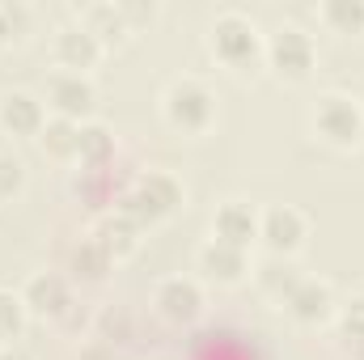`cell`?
I'll use <instances>...</instances> for the list:
<instances>
[{"instance_id":"6da1fadb","label":"cell","mask_w":364,"mask_h":360,"mask_svg":"<svg viewBox=\"0 0 364 360\" xmlns=\"http://www.w3.org/2000/svg\"><path fill=\"white\" fill-rule=\"evenodd\" d=\"M263 43H267V34L242 9H220L208 21V51L233 73H255L263 64Z\"/></svg>"},{"instance_id":"7a4b0ae2","label":"cell","mask_w":364,"mask_h":360,"mask_svg":"<svg viewBox=\"0 0 364 360\" xmlns=\"http://www.w3.org/2000/svg\"><path fill=\"white\" fill-rule=\"evenodd\" d=\"M161 119L182 136H203L216 123V93L203 77L178 73L161 85Z\"/></svg>"},{"instance_id":"3957f363","label":"cell","mask_w":364,"mask_h":360,"mask_svg":"<svg viewBox=\"0 0 364 360\" xmlns=\"http://www.w3.org/2000/svg\"><path fill=\"white\" fill-rule=\"evenodd\" d=\"M314 136H318L322 144L339 149V153L356 149V144L364 140V110H360V102H356L352 93H343V90L318 93V102H314Z\"/></svg>"},{"instance_id":"277c9868","label":"cell","mask_w":364,"mask_h":360,"mask_svg":"<svg viewBox=\"0 0 364 360\" xmlns=\"http://www.w3.org/2000/svg\"><path fill=\"white\" fill-rule=\"evenodd\" d=\"M263 64L272 68L279 81L301 85V81H309V73L318 64V47H314V38L301 26L284 21V26H275L272 34H267V43H263Z\"/></svg>"},{"instance_id":"5b68a950","label":"cell","mask_w":364,"mask_h":360,"mask_svg":"<svg viewBox=\"0 0 364 360\" xmlns=\"http://www.w3.org/2000/svg\"><path fill=\"white\" fill-rule=\"evenodd\" d=\"M43 97H47L51 115H64V119H73V123H90L93 106H97V85H93V77H85V73H64V68H55V73L43 81Z\"/></svg>"},{"instance_id":"8992f818","label":"cell","mask_w":364,"mask_h":360,"mask_svg":"<svg viewBox=\"0 0 364 360\" xmlns=\"http://www.w3.org/2000/svg\"><path fill=\"white\" fill-rule=\"evenodd\" d=\"M309 238V216L296 208V203H267L259 212V242L272 250V255H284L292 259Z\"/></svg>"},{"instance_id":"52a82bcc","label":"cell","mask_w":364,"mask_h":360,"mask_svg":"<svg viewBox=\"0 0 364 360\" xmlns=\"http://www.w3.org/2000/svg\"><path fill=\"white\" fill-rule=\"evenodd\" d=\"M284 314H288L296 327H326V322L339 314L335 284L322 280V275H301V284L284 297Z\"/></svg>"},{"instance_id":"ba28073f","label":"cell","mask_w":364,"mask_h":360,"mask_svg":"<svg viewBox=\"0 0 364 360\" xmlns=\"http://www.w3.org/2000/svg\"><path fill=\"white\" fill-rule=\"evenodd\" d=\"M153 309L166 322H174V327L195 322L203 314V288H199V280H191V275H166V280H157Z\"/></svg>"},{"instance_id":"9c48e42d","label":"cell","mask_w":364,"mask_h":360,"mask_svg":"<svg viewBox=\"0 0 364 360\" xmlns=\"http://www.w3.org/2000/svg\"><path fill=\"white\" fill-rule=\"evenodd\" d=\"M102 55H106L102 43L93 38L81 21L55 26V34H51V60H55V68H64V73H85V77H90V68H97Z\"/></svg>"},{"instance_id":"30bf717a","label":"cell","mask_w":364,"mask_h":360,"mask_svg":"<svg viewBox=\"0 0 364 360\" xmlns=\"http://www.w3.org/2000/svg\"><path fill=\"white\" fill-rule=\"evenodd\" d=\"M47 123V102L30 90H9L0 93V132L13 140H38Z\"/></svg>"},{"instance_id":"8fae6325","label":"cell","mask_w":364,"mask_h":360,"mask_svg":"<svg viewBox=\"0 0 364 360\" xmlns=\"http://www.w3.org/2000/svg\"><path fill=\"white\" fill-rule=\"evenodd\" d=\"M195 271H199L203 280L220 284V288H233V284H242V280L250 275V250H237V246H229V242L208 238V242L195 250Z\"/></svg>"},{"instance_id":"7c38bea8","label":"cell","mask_w":364,"mask_h":360,"mask_svg":"<svg viewBox=\"0 0 364 360\" xmlns=\"http://www.w3.org/2000/svg\"><path fill=\"white\" fill-rule=\"evenodd\" d=\"M21 305H26L30 318H64L68 305H73L68 280L60 271H34L21 288Z\"/></svg>"},{"instance_id":"4fadbf2b","label":"cell","mask_w":364,"mask_h":360,"mask_svg":"<svg viewBox=\"0 0 364 360\" xmlns=\"http://www.w3.org/2000/svg\"><path fill=\"white\" fill-rule=\"evenodd\" d=\"M212 238L237 250H250V242H259V212L246 199H225L212 212Z\"/></svg>"},{"instance_id":"5bb4252c","label":"cell","mask_w":364,"mask_h":360,"mask_svg":"<svg viewBox=\"0 0 364 360\" xmlns=\"http://www.w3.org/2000/svg\"><path fill=\"white\" fill-rule=\"evenodd\" d=\"M81 26L102 43V51H119V47L132 43V26H127V17L119 13V0L85 4V9H81Z\"/></svg>"},{"instance_id":"9a60e30c","label":"cell","mask_w":364,"mask_h":360,"mask_svg":"<svg viewBox=\"0 0 364 360\" xmlns=\"http://www.w3.org/2000/svg\"><path fill=\"white\" fill-rule=\"evenodd\" d=\"M93 242L119 263V259H127V255H136L140 250V229L119 212V208H106L97 221H93V233H90Z\"/></svg>"},{"instance_id":"2e32d148","label":"cell","mask_w":364,"mask_h":360,"mask_svg":"<svg viewBox=\"0 0 364 360\" xmlns=\"http://www.w3.org/2000/svg\"><path fill=\"white\" fill-rule=\"evenodd\" d=\"M250 275H255L259 292H263V297H272V301H279V305H284V297L301 284V268H296L292 259H284V255H267L263 263H255V268H250Z\"/></svg>"},{"instance_id":"e0dca14e","label":"cell","mask_w":364,"mask_h":360,"mask_svg":"<svg viewBox=\"0 0 364 360\" xmlns=\"http://www.w3.org/2000/svg\"><path fill=\"white\" fill-rule=\"evenodd\" d=\"M77 136H81V123H73L64 115H47V123L38 132V149L51 162H77Z\"/></svg>"},{"instance_id":"ac0fdd59","label":"cell","mask_w":364,"mask_h":360,"mask_svg":"<svg viewBox=\"0 0 364 360\" xmlns=\"http://www.w3.org/2000/svg\"><path fill=\"white\" fill-rule=\"evenodd\" d=\"M136 186H140V191H144V195L166 212V216H170V212H178L182 203H186V186H182L170 170H149V174H140V179H136Z\"/></svg>"},{"instance_id":"d6986e66","label":"cell","mask_w":364,"mask_h":360,"mask_svg":"<svg viewBox=\"0 0 364 360\" xmlns=\"http://www.w3.org/2000/svg\"><path fill=\"white\" fill-rule=\"evenodd\" d=\"M114 157V132L106 123H81V136H77V162L81 166H106Z\"/></svg>"},{"instance_id":"ffe728a7","label":"cell","mask_w":364,"mask_h":360,"mask_svg":"<svg viewBox=\"0 0 364 360\" xmlns=\"http://www.w3.org/2000/svg\"><path fill=\"white\" fill-rule=\"evenodd\" d=\"M114 268V259L93 242V238H81L73 250H68V271H73V280H85V284H93V280H102L106 271Z\"/></svg>"},{"instance_id":"44dd1931","label":"cell","mask_w":364,"mask_h":360,"mask_svg":"<svg viewBox=\"0 0 364 360\" xmlns=\"http://www.w3.org/2000/svg\"><path fill=\"white\" fill-rule=\"evenodd\" d=\"M318 21L335 34H360L364 30V0H322Z\"/></svg>"},{"instance_id":"7402d4cb","label":"cell","mask_w":364,"mask_h":360,"mask_svg":"<svg viewBox=\"0 0 364 360\" xmlns=\"http://www.w3.org/2000/svg\"><path fill=\"white\" fill-rule=\"evenodd\" d=\"M110 191H114V182L106 174V166H81L77 179H73V195L85 208H106L110 203Z\"/></svg>"},{"instance_id":"603a6c76","label":"cell","mask_w":364,"mask_h":360,"mask_svg":"<svg viewBox=\"0 0 364 360\" xmlns=\"http://www.w3.org/2000/svg\"><path fill=\"white\" fill-rule=\"evenodd\" d=\"M26 318H30V314H26V305H21V292L0 288V344H17Z\"/></svg>"},{"instance_id":"cb8c5ba5","label":"cell","mask_w":364,"mask_h":360,"mask_svg":"<svg viewBox=\"0 0 364 360\" xmlns=\"http://www.w3.org/2000/svg\"><path fill=\"white\" fill-rule=\"evenodd\" d=\"M26 191V162L9 149H0V203L17 199Z\"/></svg>"},{"instance_id":"d4e9b609","label":"cell","mask_w":364,"mask_h":360,"mask_svg":"<svg viewBox=\"0 0 364 360\" xmlns=\"http://www.w3.org/2000/svg\"><path fill=\"white\" fill-rule=\"evenodd\" d=\"M339 339H348L352 348H364V292L339 305Z\"/></svg>"},{"instance_id":"484cf974","label":"cell","mask_w":364,"mask_h":360,"mask_svg":"<svg viewBox=\"0 0 364 360\" xmlns=\"http://www.w3.org/2000/svg\"><path fill=\"white\" fill-rule=\"evenodd\" d=\"M119 13L127 17V26H132V34L157 21V4H153V0H119Z\"/></svg>"},{"instance_id":"4316f807","label":"cell","mask_w":364,"mask_h":360,"mask_svg":"<svg viewBox=\"0 0 364 360\" xmlns=\"http://www.w3.org/2000/svg\"><path fill=\"white\" fill-rule=\"evenodd\" d=\"M0 9H4V17H9V26H13V34L21 38L26 30H30V4H21V0H0Z\"/></svg>"},{"instance_id":"83f0119b","label":"cell","mask_w":364,"mask_h":360,"mask_svg":"<svg viewBox=\"0 0 364 360\" xmlns=\"http://www.w3.org/2000/svg\"><path fill=\"white\" fill-rule=\"evenodd\" d=\"M81 360H114V348L110 344H93V348L81 352Z\"/></svg>"},{"instance_id":"f1b7e54d","label":"cell","mask_w":364,"mask_h":360,"mask_svg":"<svg viewBox=\"0 0 364 360\" xmlns=\"http://www.w3.org/2000/svg\"><path fill=\"white\" fill-rule=\"evenodd\" d=\"M0 360H34V356H30V348H21V344H4V348H0Z\"/></svg>"},{"instance_id":"f546056e","label":"cell","mask_w":364,"mask_h":360,"mask_svg":"<svg viewBox=\"0 0 364 360\" xmlns=\"http://www.w3.org/2000/svg\"><path fill=\"white\" fill-rule=\"evenodd\" d=\"M13 38H17V34H13V26H9V17H4V9H0V51H4Z\"/></svg>"},{"instance_id":"4dcf8cb0","label":"cell","mask_w":364,"mask_h":360,"mask_svg":"<svg viewBox=\"0 0 364 360\" xmlns=\"http://www.w3.org/2000/svg\"><path fill=\"white\" fill-rule=\"evenodd\" d=\"M0 348H4V344H0Z\"/></svg>"},{"instance_id":"1f68e13d","label":"cell","mask_w":364,"mask_h":360,"mask_svg":"<svg viewBox=\"0 0 364 360\" xmlns=\"http://www.w3.org/2000/svg\"><path fill=\"white\" fill-rule=\"evenodd\" d=\"M360 110H364V106H360Z\"/></svg>"}]
</instances>
